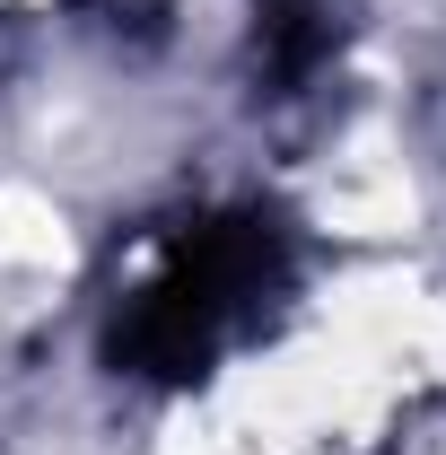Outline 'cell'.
<instances>
[{
    "instance_id": "6da1fadb",
    "label": "cell",
    "mask_w": 446,
    "mask_h": 455,
    "mask_svg": "<svg viewBox=\"0 0 446 455\" xmlns=\"http://www.w3.org/2000/svg\"><path fill=\"white\" fill-rule=\"evenodd\" d=\"M61 236H53V211L44 202H27V193H0V254L9 263H44Z\"/></svg>"
}]
</instances>
